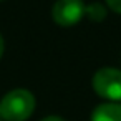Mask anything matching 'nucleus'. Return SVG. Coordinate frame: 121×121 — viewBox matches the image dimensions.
<instances>
[{
  "label": "nucleus",
  "mask_w": 121,
  "mask_h": 121,
  "mask_svg": "<svg viewBox=\"0 0 121 121\" xmlns=\"http://www.w3.org/2000/svg\"><path fill=\"white\" fill-rule=\"evenodd\" d=\"M35 96L25 88H15L0 99V116L4 121H27L35 111Z\"/></svg>",
  "instance_id": "f257e3e1"
},
{
  "label": "nucleus",
  "mask_w": 121,
  "mask_h": 121,
  "mask_svg": "<svg viewBox=\"0 0 121 121\" xmlns=\"http://www.w3.org/2000/svg\"><path fill=\"white\" fill-rule=\"evenodd\" d=\"M95 93L108 101L121 103V70L113 66L99 68L91 80Z\"/></svg>",
  "instance_id": "f03ea898"
},
{
  "label": "nucleus",
  "mask_w": 121,
  "mask_h": 121,
  "mask_svg": "<svg viewBox=\"0 0 121 121\" xmlns=\"http://www.w3.org/2000/svg\"><path fill=\"white\" fill-rule=\"evenodd\" d=\"M86 17L83 0H56L52 7V18L58 27H75Z\"/></svg>",
  "instance_id": "7ed1b4c3"
},
{
  "label": "nucleus",
  "mask_w": 121,
  "mask_h": 121,
  "mask_svg": "<svg viewBox=\"0 0 121 121\" xmlns=\"http://www.w3.org/2000/svg\"><path fill=\"white\" fill-rule=\"evenodd\" d=\"M90 121H121V103L116 101H106L98 104Z\"/></svg>",
  "instance_id": "20e7f679"
},
{
  "label": "nucleus",
  "mask_w": 121,
  "mask_h": 121,
  "mask_svg": "<svg viewBox=\"0 0 121 121\" xmlns=\"http://www.w3.org/2000/svg\"><path fill=\"white\" fill-rule=\"evenodd\" d=\"M108 15V7L104 4H99V2H95V4H88L86 5V18L95 22V23H99L106 18Z\"/></svg>",
  "instance_id": "39448f33"
},
{
  "label": "nucleus",
  "mask_w": 121,
  "mask_h": 121,
  "mask_svg": "<svg viewBox=\"0 0 121 121\" xmlns=\"http://www.w3.org/2000/svg\"><path fill=\"white\" fill-rule=\"evenodd\" d=\"M104 5H106L108 10H111V12L121 13V0H104Z\"/></svg>",
  "instance_id": "423d86ee"
},
{
  "label": "nucleus",
  "mask_w": 121,
  "mask_h": 121,
  "mask_svg": "<svg viewBox=\"0 0 121 121\" xmlns=\"http://www.w3.org/2000/svg\"><path fill=\"white\" fill-rule=\"evenodd\" d=\"M40 121H66V119H63L61 116H55V114H52V116H47V118H43V119H40Z\"/></svg>",
  "instance_id": "0eeeda50"
},
{
  "label": "nucleus",
  "mask_w": 121,
  "mask_h": 121,
  "mask_svg": "<svg viewBox=\"0 0 121 121\" xmlns=\"http://www.w3.org/2000/svg\"><path fill=\"white\" fill-rule=\"evenodd\" d=\"M4 52H5V40H4V35L0 33V58L4 56Z\"/></svg>",
  "instance_id": "6e6552de"
},
{
  "label": "nucleus",
  "mask_w": 121,
  "mask_h": 121,
  "mask_svg": "<svg viewBox=\"0 0 121 121\" xmlns=\"http://www.w3.org/2000/svg\"><path fill=\"white\" fill-rule=\"evenodd\" d=\"M0 121H2V116H0Z\"/></svg>",
  "instance_id": "1a4fd4ad"
}]
</instances>
